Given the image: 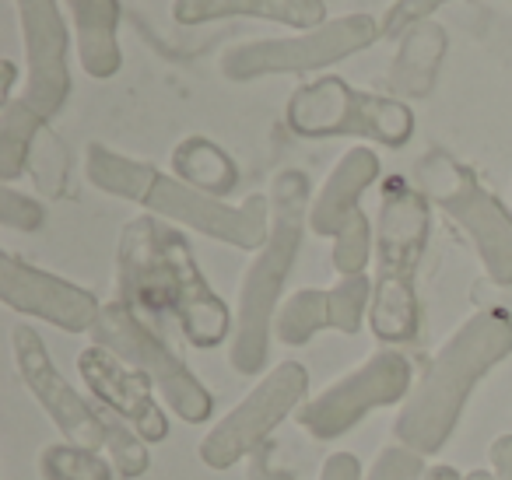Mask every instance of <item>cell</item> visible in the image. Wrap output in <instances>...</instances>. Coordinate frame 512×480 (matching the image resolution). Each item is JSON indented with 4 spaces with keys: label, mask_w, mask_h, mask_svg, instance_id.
I'll use <instances>...</instances> for the list:
<instances>
[{
    "label": "cell",
    "mask_w": 512,
    "mask_h": 480,
    "mask_svg": "<svg viewBox=\"0 0 512 480\" xmlns=\"http://www.w3.org/2000/svg\"><path fill=\"white\" fill-rule=\"evenodd\" d=\"M512 354V319L477 309L432 354L400 403L393 435L418 456H435L453 438L470 393Z\"/></svg>",
    "instance_id": "1"
},
{
    "label": "cell",
    "mask_w": 512,
    "mask_h": 480,
    "mask_svg": "<svg viewBox=\"0 0 512 480\" xmlns=\"http://www.w3.org/2000/svg\"><path fill=\"white\" fill-rule=\"evenodd\" d=\"M85 172L95 190L130 200V204L162 218L165 225L190 228V232L225 242L232 249L256 253L271 232V197H264V193H253L242 204H225L221 197L193 190L179 176H169L151 162L120 155L99 141L88 144Z\"/></svg>",
    "instance_id": "2"
},
{
    "label": "cell",
    "mask_w": 512,
    "mask_h": 480,
    "mask_svg": "<svg viewBox=\"0 0 512 480\" xmlns=\"http://www.w3.org/2000/svg\"><path fill=\"white\" fill-rule=\"evenodd\" d=\"M271 232L246 267L235 302V330L228 340V361L239 375L264 372L271 358L274 319L281 309V291L295 267V256L309 232L313 186L302 169H281L271 183Z\"/></svg>",
    "instance_id": "3"
},
{
    "label": "cell",
    "mask_w": 512,
    "mask_h": 480,
    "mask_svg": "<svg viewBox=\"0 0 512 480\" xmlns=\"http://www.w3.org/2000/svg\"><path fill=\"white\" fill-rule=\"evenodd\" d=\"M428 197L407 179L390 176L379 193L376 221V281H372L369 326L386 347L411 344L421 330L418 270L428 246L432 211Z\"/></svg>",
    "instance_id": "4"
},
{
    "label": "cell",
    "mask_w": 512,
    "mask_h": 480,
    "mask_svg": "<svg viewBox=\"0 0 512 480\" xmlns=\"http://www.w3.org/2000/svg\"><path fill=\"white\" fill-rule=\"evenodd\" d=\"M11 354H15V365L25 389L43 407V414L57 424L64 442L81 445V449H92V452H106L120 477H144L148 473L151 456L144 449V438L130 424H123L113 410H106L102 403L85 400L64 379L57 361L46 351L43 337L29 323H18L11 330Z\"/></svg>",
    "instance_id": "5"
},
{
    "label": "cell",
    "mask_w": 512,
    "mask_h": 480,
    "mask_svg": "<svg viewBox=\"0 0 512 480\" xmlns=\"http://www.w3.org/2000/svg\"><path fill=\"white\" fill-rule=\"evenodd\" d=\"M414 186L467 235L484 263V277L512 288V214L477 172L449 151L432 148L414 165Z\"/></svg>",
    "instance_id": "6"
},
{
    "label": "cell",
    "mask_w": 512,
    "mask_h": 480,
    "mask_svg": "<svg viewBox=\"0 0 512 480\" xmlns=\"http://www.w3.org/2000/svg\"><path fill=\"white\" fill-rule=\"evenodd\" d=\"M285 127L309 141L355 137L383 148H404L414 137V113L397 95H372L351 88L344 78H316L299 85L285 106Z\"/></svg>",
    "instance_id": "7"
},
{
    "label": "cell",
    "mask_w": 512,
    "mask_h": 480,
    "mask_svg": "<svg viewBox=\"0 0 512 480\" xmlns=\"http://www.w3.org/2000/svg\"><path fill=\"white\" fill-rule=\"evenodd\" d=\"M92 340L99 347H106L109 354H116L127 368H134L141 379H148L151 389L162 396V403L179 421L186 424L211 421L214 414L211 389L197 379V372H190V365L127 302L113 298V302L102 305Z\"/></svg>",
    "instance_id": "8"
},
{
    "label": "cell",
    "mask_w": 512,
    "mask_h": 480,
    "mask_svg": "<svg viewBox=\"0 0 512 480\" xmlns=\"http://www.w3.org/2000/svg\"><path fill=\"white\" fill-rule=\"evenodd\" d=\"M376 39H379L376 18L344 15L334 18V22H323L320 29L295 32V36L239 43L221 57L218 67L228 81H256V78H274V74H309L369 50Z\"/></svg>",
    "instance_id": "9"
},
{
    "label": "cell",
    "mask_w": 512,
    "mask_h": 480,
    "mask_svg": "<svg viewBox=\"0 0 512 480\" xmlns=\"http://www.w3.org/2000/svg\"><path fill=\"white\" fill-rule=\"evenodd\" d=\"M411 386L414 368L407 354H400L397 347H379L372 358H365L358 368H351L348 375H341L313 400L302 403L295 410V421L316 442H334L358 428L372 410L404 403Z\"/></svg>",
    "instance_id": "10"
},
{
    "label": "cell",
    "mask_w": 512,
    "mask_h": 480,
    "mask_svg": "<svg viewBox=\"0 0 512 480\" xmlns=\"http://www.w3.org/2000/svg\"><path fill=\"white\" fill-rule=\"evenodd\" d=\"M306 386L309 372L302 361H278L200 438V463L211 470H228L239 459H249L260 445L271 442L274 428H281L288 414H295L306 403Z\"/></svg>",
    "instance_id": "11"
},
{
    "label": "cell",
    "mask_w": 512,
    "mask_h": 480,
    "mask_svg": "<svg viewBox=\"0 0 512 480\" xmlns=\"http://www.w3.org/2000/svg\"><path fill=\"white\" fill-rule=\"evenodd\" d=\"M162 260H165V316H172L183 330L186 344L211 351L232 340L235 312L207 284L197 256L183 232L162 221Z\"/></svg>",
    "instance_id": "12"
},
{
    "label": "cell",
    "mask_w": 512,
    "mask_h": 480,
    "mask_svg": "<svg viewBox=\"0 0 512 480\" xmlns=\"http://www.w3.org/2000/svg\"><path fill=\"white\" fill-rule=\"evenodd\" d=\"M15 8L25 46V71H29L22 99L50 123L71 95V64H67L71 32L57 0H15Z\"/></svg>",
    "instance_id": "13"
},
{
    "label": "cell",
    "mask_w": 512,
    "mask_h": 480,
    "mask_svg": "<svg viewBox=\"0 0 512 480\" xmlns=\"http://www.w3.org/2000/svg\"><path fill=\"white\" fill-rule=\"evenodd\" d=\"M0 302L11 312L43 319L64 333H92L99 323V298L81 284L57 277L15 253L0 256Z\"/></svg>",
    "instance_id": "14"
},
{
    "label": "cell",
    "mask_w": 512,
    "mask_h": 480,
    "mask_svg": "<svg viewBox=\"0 0 512 480\" xmlns=\"http://www.w3.org/2000/svg\"><path fill=\"white\" fill-rule=\"evenodd\" d=\"M78 375L85 379L88 393L106 410H113L123 424H130L144 442L169 438V417H165L162 403L155 400L151 382L141 379L134 368H127L106 347L88 344L78 354Z\"/></svg>",
    "instance_id": "15"
},
{
    "label": "cell",
    "mask_w": 512,
    "mask_h": 480,
    "mask_svg": "<svg viewBox=\"0 0 512 480\" xmlns=\"http://www.w3.org/2000/svg\"><path fill=\"white\" fill-rule=\"evenodd\" d=\"M379 179V158L372 148L358 144L341 155V162L330 169L323 186L316 190L313 204H309V232L320 239H334L358 211H362V197L372 183Z\"/></svg>",
    "instance_id": "16"
},
{
    "label": "cell",
    "mask_w": 512,
    "mask_h": 480,
    "mask_svg": "<svg viewBox=\"0 0 512 480\" xmlns=\"http://www.w3.org/2000/svg\"><path fill=\"white\" fill-rule=\"evenodd\" d=\"M172 18L179 25H207L225 18H260L295 32L320 29L327 22V0H176Z\"/></svg>",
    "instance_id": "17"
},
{
    "label": "cell",
    "mask_w": 512,
    "mask_h": 480,
    "mask_svg": "<svg viewBox=\"0 0 512 480\" xmlns=\"http://www.w3.org/2000/svg\"><path fill=\"white\" fill-rule=\"evenodd\" d=\"M397 57L390 64V92L397 99H428L439 81V71L449 53V32L439 22H421L397 39Z\"/></svg>",
    "instance_id": "18"
},
{
    "label": "cell",
    "mask_w": 512,
    "mask_h": 480,
    "mask_svg": "<svg viewBox=\"0 0 512 480\" xmlns=\"http://www.w3.org/2000/svg\"><path fill=\"white\" fill-rule=\"evenodd\" d=\"M74 15V43L88 78L106 81L120 74V0H67Z\"/></svg>",
    "instance_id": "19"
},
{
    "label": "cell",
    "mask_w": 512,
    "mask_h": 480,
    "mask_svg": "<svg viewBox=\"0 0 512 480\" xmlns=\"http://www.w3.org/2000/svg\"><path fill=\"white\" fill-rule=\"evenodd\" d=\"M172 176L190 183L193 190L211 193V197H221V200L239 186V169H235L232 155L197 134L183 137V141L176 144V151H172Z\"/></svg>",
    "instance_id": "20"
},
{
    "label": "cell",
    "mask_w": 512,
    "mask_h": 480,
    "mask_svg": "<svg viewBox=\"0 0 512 480\" xmlns=\"http://www.w3.org/2000/svg\"><path fill=\"white\" fill-rule=\"evenodd\" d=\"M46 134V120L25 99H11L0 109V179L15 183L32 165L39 137Z\"/></svg>",
    "instance_id": "21"
},
{
    "label": "cell",
    "mask_w": 512,
    "mask_h": 480,
    "mask_svg": "<svg viewBox=\"0 0 512 480\" xmlns=\"http://www.w3.org/2000/svg\"><path fill=\"white\" fill-rule=\"evenodd\" d=\"M323 330H337V305L330 288H299L288 295L274 319V337L288 347H302Z\"/></svg>",
    "instance_id": "22"
},
{
    "label": "cell",
    "mask_w": 512,
    "mask_h": 480,
    "mask_svg": "<svg viewBox=\"0 0 512 480\" xmlns=\"http://www.w3.org/2000/svg\"><path fill=\"white\" fill-rule=\"evenodd\" d=\"M113 459L71 442H50L39 452L43 480H113Z\"/></svg>",
    "instance_id": "23"
},
{
    "label": "cell",
    "mask_w": 512,
    "mask_h": 480,
    "mask_svg": "<svg viewBox=\"0 0 512 480\" xmlns=\"http://www.w3.org/2000/svg\"><path fill=\"white\" fill-rule=\"evenodd\" d=\"M372 246H376V232H372L365 211H358L355 218H351L348 225L334 235V253H330L334 270L341 277L365 274V267H369V256H372Z\"/></svg>",
    "instance_id": "24"
},
{
    "label": "cell",
    "mask_w": 512,
    "mask_h": 480,
    "mask_svg": "<svg viewBox=\"0 0 512 480\" xmlns=\"http://www.w3.org/2000/svg\"><path fill=\"white\" fill-rule=\"evenodd\" d=\"M446 4H456V0H393L390 8H386V15L379 18V36L400 39L414 25L432 22L435 11H442Z\"/></svg>",
    "instance_id": "25"
},
{
    "label": "cell",
    "mask_w": 512,
    "mask_h": 480,
    "mask_svg": "<svg viewBox=\"0 0 512 480\" xmlns=\"http://www.w3.org/2000/svg\"><path fill=\"white\" fill-rule=\"evenodd\" d=\"M46 221V207L29 193H18L11 183L0 186V225L11 232H39Z\"/></svg>",
    "instance_id": "26"
},
{
    "label": "cell",
    "mask_w": 512,
    "mask_h": 480,
    "mask_svg": "<svg viewBox=\"0 0 512 480\" xmlns=\"http://www.w3.org/2000/svg\"><path fill=\"white\" fill-rule=\"evenodd\" d=\"M425 470H428L425 456H418L414 449L397 442V445H386V449L372 459L365 480H421Z\"/></svg>",
    "instance_id": "27"
},
{
    "label": "cell",
    "mask_w": 512,
    "mask_h": 480,
    "mask_svg": "<svg viewBox=\"0 0 512 480\" xmlns=\"http://www.w3.org/2000/svg\"><path fill=\"white\" fill-rule=\"evenodd\" d=\"M246 480H295V473L278 466V445L264 442L246 459Z\"/></svg>",
    "instance_id": "28"
},
{
    "label": "cell",
    "mask_w": 512,
    "mask_h": 480,
    "mask_svg": "<svg viewBox=\"0 0 512 480\" xmlns=\"http://www.w3.org/2000/svg\"><path fill=\"white\" fill-rule=\"evenodd\" d=\"M470 302H474L477 309L502 312L505 319H512V288L509 284H495V281H488V277H481V281H474V288H470Z\"/></svg>",
    "instance_id": "29"
},
{
    "label": "cell",
    "mask_w": 512,
    "mask_h": 480,
    "mask_svg": "<svg viewBox=\"0 0 512 480\" xmlns=\"http://www.w3.org/2000/svg\"><path fill=\"white\" fill-rule=\"evenodd\" d=\"M316 480H365L362 463H358L355 452H330L320 466V477Z\"/></svg>",
    "instance_id": "30"
},
{
    "label": "cell",
    "mask_w": 512,
    "mask_h": 480,
    "mask_svg": "<svg viewBox=\"0 0 512 480\" xmlns=\"http://www.w3.org/2000/svg\"><path fill=\"white\" fill-rule=\"evenodd\" d=\"M488 459H491V473H495V480H512V435L491 438Z\"/></svg>",
    "instance_id": "31"
},
{
    "label": "cell",
    "mask_w": 512,
    "mask_h": 480,
    "mask_svg": "<svg viewBox=\"0 0 512 480\" xmlns=\"http://www.w3.org/2000/svg\"><path fill=\"white\" fill-rule=\"evenodd\" d=\"M421 480H463V473L456 470V466H449V463H432Z\"/></svg>",
    "instance_id": "32"
},
{
    "label": "cell",
    "mask_w": 512,
    "mask_h": 480,
    "mask_svg": "<svg viewBox=\"0 0 512 480\" xmlns=\"http://www.w3.org/2000/svg\"><path fill=\"white\" fill-rule=\"evenodd\" d=\"M463 480H495V473H491V470H470Z\"/></svg>",
    "instance_id": "33"
}]
</instances>
